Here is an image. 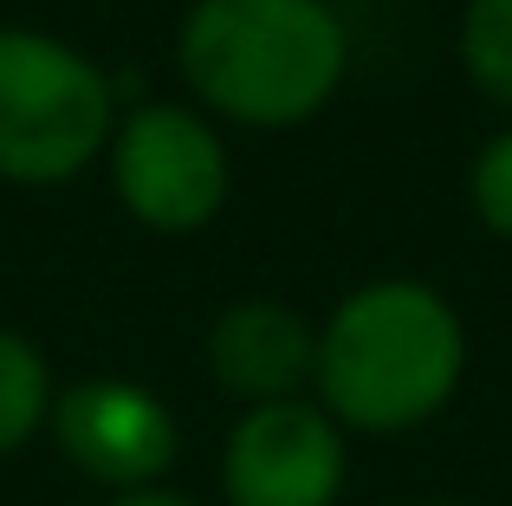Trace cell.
Segmentation results:
<instances>
[{"mask_svg":"<svg viewBox=\"0 0 512 506\" xmlns=\"http://www.w3.org/2000/svg\"><path fill=\"white\" fill-rule=\"evenodd\" d=\"M467 370L461 312L422 279H376L350 292L318 331L325 416L363 435H402L448 409Z\"/></svg>","mask_w":512,"mask_h":506,"instance_id":"1","label":"cell"},{"mask_svg":"<svg viewBox=\"0 0 512 506\" xmlns=\"http://www.w3.org/2000/svg\"><path fill=\"white\" fill-rule=\"evenodd\" d=\"M344 65L350 39L325 0H195L182 26V72L195 98L253 130L318 117Z\"/></svg>","mask_w":512,"mask_h":506,"instance_id":"2","label":"cell"},{"mask_svg":"<svg viewBox=\"0 0 512 506\" xmlns=\"http://www.w3.org/2000/svg\"><path fill=\"white\" fill-rule=\"evenodd\" d=\"M111 137V78L46 33H0V176L65 182Z\"/></svg>","mask_w":512,"mask_h":506,"instance_id":"3","label":"cell"},{"mask_svg":"<svg viewBox=\"0 0 512 506\" xmlns=\"http://www.w3.org/2000/svg\"><path fill=\"white\" fill-rule=\"evenodd\" d=\"M111 176L124 208L156 234H195L227 202V150L214 124L182 104H143L137 117H124Z\"/></svg>","mask_w":512,"mask_h":506,"instance_id":"4","label":"cell"},{"mask_svg":"<svg viewBox=\"0 0 512 506\" xmlns=\"http://www.w3.org/2000/svg\"><path fill=\"white\" fill-rule=\"evenodd\" d=\"M221 487L234 506H338L344 435L318 403H260L234 422L221 455Z\"/></svg>","mask_w":512,"mask_h":506,"instance_id":"5","label":"cell"},{"mask_svg":"<svg viewBox=\"0 0 512 506\" xmlns=\"http://www.w3.org/2000/svg\"><path fill=\"white\" fill-rule=\"evenodd\" d=\"M52 435H59L65 461L91 481L117 487H156L175 461V416L163 396L124 377H85L52 403Z\"/></svg>","mask_w":512,"mask_h":506,"instance_id":"6","label":"cell"},{"mask_svg":"<svg viewBox=\"0 0 512 506\" xmlns=\"http://www.w3.org/2000/svg\"><path fill=\"white\" fill-rule=\"evenodd\" d=\"M208 370L240 403H292L318 377V331L279 299H240L208 331Z\"/></svg>","mask_w":512,"mask_h":506,"instance_id":"7","label":"cell"},{"mask_svg":"<svg viewBox=\"0 0 512 506\" xmlns=\"http://www.w3.org/2000/svg\"><path fill=\"white\" fill-rule=\"evenodd\" d=\"M52 416V370L20 331L0 325V461L13 448H26L39 435V422Z\"/></svg>","mask_w":512,"mask_h":506,"instance_id":"8","label":"cell"},{"mask_svg":"<svg viewBox=\"0 0 512 506\" xmlns=\"http://www.w3.org/2000/svg\"><path fill=\"white\" fill-rule=\"evenodd\" d=\"M461 65L493 104L512 111V0H467V13H461Z\"/></svg>","mask_w":512,"mask_h":506,"instance_id":"9","label":"cell"},{"mask_svg":"<svg viewBox=\"0 0 512 506\" xmlns=\"http://www.w3.org/2000/svg\"><path fill=\"white\" fill-rule=\"evenodd\" d=\"M474 215L487 221L500 241H512V130H500V137L487 143V150L474 156Z\"/></svg>","mask_w":512,"mask_h":506,"instance_id":"10","label":"cell"},{"mask_svg":"<svg viewBox=\"0 0 512 506\" xmlns=\"http://www.w3.org/2000/svg\"><path fill=\"white\" fill-rule=\"evenodd\" d=\"M111 506H195L188 494H169V487H130V494H117Z\"/></svg>","mask_w":512,"mask_h":506,"instance_id":"11","label":"cell"},{"mask_svg":"<svg viewBox=\"0 0 512 506\" xmlns=\"http://www.w3.org/2000/svg\"><path fill=\"white\" fill-rule=\"evenodd\" d=\"M428 506H454V500H428Z\"/></svg>","mask_w":512,"mask_h":506,"instance_id":"12","label":"cell"}]
</instances>
